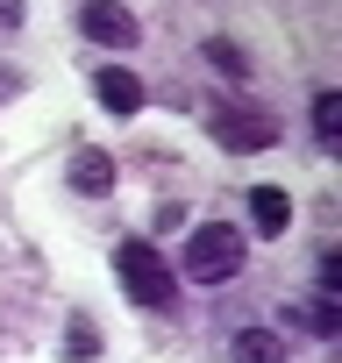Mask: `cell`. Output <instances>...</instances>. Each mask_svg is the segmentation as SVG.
I'll return each mask as SVG.
<instances>
[{"mask_svg":"<svg viewBox=\"0 0 342 363\" xmlns=\"http://www.w3.org/2000/svg\"><path fill=\"white\" fill-rule=\"evenodd\" d=\"M207 65L228 72V79H250V57H243V43H228V36H207Z\"/></svg>","mask_w":342,"mask_h":363,"instance_id":"cell-11","label":"cell"},{"mask_svg":"<svg viewBox=\"0 0 342 363\" xmlns=\"http://www.w3.org/2000/svg\"><path fill=\"white\" fill-rule=\"evenodd\" d=\"M335 285H342V257L328 250V257H321V299H335Z\"/></svg>","mask_w":342,"mask_h":363,"instance_id":"cell-13","label":"cell"},{"mask_svg":"<svg viewBox=\"0 0 342 363\" xmlns=\"http://www.w3.org/2000/svg\"><path fill=\"white\" fill-rule=\"evenodd\" d=\"M250 228H257V235H285V228H292L285 186H257V193H250Z\"/></svg>","mask_w":342,"mask_h":363,"instance_id":"cell-7","label":"cell"},{"mask_svg":"<svg viewBox=\"0 0 342 363\" xmlns=\"http://www.w3.org/2000/svg\"><path fill=\"white\" fill-rule=\"evenodd\" d=\"M65 349H72V356H93V349H100V328H93L86 313H72V335H65Z\"/></svg>","mask_w":342,"mask_h":363,"instance_id":"cell-12","label":"cell"},{"mask_svg":"<svg viewBox=\"0 0 342 363\" xmlns=\"http://www.w3.org/2000/svg\"><path fill=\"white\" fill-rule=\"evenodd\" d=\"M285 320H299L307 335H335L342 328V306L335 299H299V306H285Z\"/></svg>","mask_w":342,"mask_h":363,"instance_id":"cell-10","label":"cell"},{"mask_svg":"<svg viewBox=\"0 0 342 363\" xmlns=\"http://www.w3.org/2000/svg\"><path fill=\"white\" fill-rule=\"evenodd\" d=\"M228 356L236 363H285V335L278 328H236L228 335Z\"/></svg>","mask_w":342,"mask_h":363,"instance_id":"cell-8","label":"cell"},{"mask_svg":"<svg viewBox=\"0 0 342 363\" xmlns=\"http://www.w3.org/2000/svg\"><path fill=\"white\" fill-rule=\"evenodd\" d=\"M314 143H321V150L342 143V93H328V86L314 93Z\"/></svg>","mask_w":342,"mask_h":363,"instance_id":"cell-9","label":"cell"},{"mask_svg":"<svg viewBox=\"0 0 342 363\" xmlns=\"http://www.w3.org/2000/svg\"><path fill=\"white\" fill-rule=\"evenodd\" d=\"M243 250H250L243 228H228V221H200V228L186 235V257H179V264H186L193 285H221V278L243 271Z\"/></svg>","mask_w":342,"mask_h":363,"instance_id":"cell-2","label":"cell"},{"mask_svg":"<svg viewBox=\"0 0 342 363\" xmlns=\"http://www.w3.org/2000/svg\"><path fill=\"white\" fill-rule=\"evenodd\" d=\"M114 278H121V292H128L136 306H150V313L179 306V271H171V264L157 257V242H143V235H128V242L114 250Z\"/></svg>","mask_w":342,"mask_h":363,"instance_id":"cell-1","label":"cell"},{"mask_svg":"<svg viewBox=\"0 0 342 363\" xmlns=\"http://www.w3.org/2000/svg\"><path fill=\"white\" fill-rule=\"evenodd\" d=\"M79 36L100 43V50H136L143 43V22L128 8H107V0H93V8H79Z\"/></svg>","mask_w":342,"mask_h":363,"instance_id":"cell-4","label":"cell"},{"mask_svg":"<svg viewBox=\"0 0 342 363\" xmlns=\"http://www.w3.org/2000/svg\"><path fill=\"white\" fill-rule=\"evenodd\" d=\"M207 128H214V143H221L228 157H257V150H271V143H278V114H264V107H250V100L214 107V114H207Z\"/></svg>","mask_w":342,"mask_h":363,"instance_id":"cell-3","label":"cell"},{"mask_svg":"<svg viewBox=\"0 0 342 363\" xmlns=\"http://www.w3.org/2000/svg\"><path fill=\"white\" fill-rule=\"evenodd\" d=\"M65 178H72V193H86V200L114 193V150H72Z\"/></svg>","mask_w":342,"mask_h":363,"instance_id":"cell-5","label":"cell"},{"mask_svg":"<svg viewBox=\"0 0 342 363\" xmlns=\"http://www.w3.org/2000/svg\"><path fill=\"white\" fill-rule=\"evenodd\" d=\"M93 100H100L107 114H136V107H143V79L121 72V65H107V72H93Z\"/></svg>","mask_w":342,"mask_h":363,"instance_id":"cell-6","label":"cell"}]
</instances>
